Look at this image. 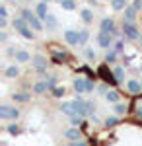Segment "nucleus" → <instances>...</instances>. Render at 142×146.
I'll list each match as a JSON object with an SVG mask.
<instances>
[{"instance_id":"nucleus-1","label":"nucleus","mask_w":142,"mask_h":146,"mask_svg":"<svg viewBox=\"0 0 142 146\" xmlns=\"http://www.w3.org/2000/svg\"><path fill=\"white\" fill-rule=\"evenodd\" d=\"M123 33L127 35L129 39H138V37H140V33H138V29H136L134 22H125V23H123Z\"/></svg>"},{"instance_id":"nucleus-2","label":"nucleus","mask_w":142,"mask_h":146,"mask_svg":"<svg viewBox=\"0 0 142 146\" xmlns=\"http://www.w3.org/2000/svg\"><path fill=\"white\" fill-rule=\"evenodd\" d=\"M20 117V111L14 109V107H8V105H2L0 107V119H18Z\"/></svg>"},{"instance_id":"nucleus-3","label":"nucleus","mask_w":142,"mask_h":146,"mask_svg":"<svg viewBox=\"0 0 142 146\" xmlns=\"http://www.w3.org/2000/svg\"><path fill=\"white\" fill-rule=\"evenodd\" d=\"M101 31H105V33H117V27H115V22L111 20V18H103L101 20Z\"/></svg>"},{"instance_id":"nucleus-4","label":"nucleus","mask_w":142,"mask_h":146,"mask_svg":"<svg viewBox=\"0 0 142 146\" xmlns=\"http://www.w3.org/2000/svg\"><path fill=\"white\" fill-rule=\"evenodd\" d=\"M98 43H99V47H103V49H109L111 43H113V37H111V33L101 31V33L98 35Z\"/></svg>"},{"instance_id":"nucleus-5","label":"nucleus","mask_w":142,"mask_h":146,"mask_svg":"<svg viewBox=\"0 0 142 146\" xmlns=\"http://www.w3.org/2000/svg\"><path fill=\"white\" fill-rule=\"evenodd\" d=\"M33 66H35V70H39V72H45L47 70V58L41 55H35L33 56Z\"/></svg>"},{"instance_id":"nucleus-6","label":"nucleus","mask_w":142,"mask_h":146,"mask_svg":"<svg viewBox=\"0 0 142 146\" xmlns=\"http://www.w3.org/2000/svg\"><path fill=\"white\" fill-rule=\"evenodd\" d=\"M27 23H29V27H33L35 31H41V29H43V23H41V18H39V16H35V14H33L31 18L27 20Z\"/></svg>"},{"instance_id":"nucleus-7","label":"nucleus","mask_w":142,"mask_h":146,"mask_svg":"<svg viewBox=\"0 0 142 146\" xmlns=\"http://www.w3.org/2000/svg\"><path fill=\"white\" fill-rule=\"evenodd\" d=\"M64 39H66V43H70V45H78V31H72V29L64 31Z\"/></svg>"},{"instance_id":"nucleus-8","label":"nucleus","mask_w":142,"mask_h":146,"mask_svg":"<svg viewBox=\"0 0 142 146\" xmlns=\"http://www.w3.org/2000/svg\"><path fill=\"white\" fill-rule=\"evenodd\" d=\"M60 111L62 113H66V115H76V107H74V101H68V103H62L60 105Z\"/></svg>"},{"instance_id":"nucleus-9","label":"nucleus","mask_w":142,"mask_h":146,"mask_svg":"<svg viewBox=\"0 0 142 146\" xmlns=\"http://www.w3.org/2000/svg\"><path fill=\"white\" fill-rule=\"evenodd\" d=\"M35 12H37V16L45 22V20H47V16H49V14H47V2H39V4H37V8H35Z\"/></svg>"},{"instance_id":"nucleus-10","label":"nucleus","mask_w":142,"mask_h":146,"mask_svg":"<svg viewBox=\"0 0 142 146\" xmlns=\"http://www.w3.org/2000/svg\"><path fill=\"white\" fill-rule=\"evenodd\" d=\"M127 88H129L132 94H140L142 92V84L136 82V80H129V82H127Z\"/></svg>"},{"instance_id":"nucleus-11","label":"nucleus","mask_w":142,"mask_h":146,"mask_svg":"<svg viewBox=\"0 0 142 146\" xmlns=\"http://www.w3.org/2000/svg\"><path fill=\"white\" fill-rule=\"evenodd\" d=\"M74 90H76L78 94H84V92H88L86 80H84V78H76V80H74Z\"/></svg>"},{"instance_id":"nucleus-12","label":"nucleus","mask_w":142,"mask_h":146,"mask_svg":"<svg viewBox=\"0 0 142 146\" xmlns=\"http://www.w3.org/2000/svg\"><path fill=\"white\" fill-rule=\"evenodd\" d=\"M136 20V10L132 6H127L125 8V22H134Z\"/></svg>"},{"instance_id":"nucleus-13","label":"nucleus","mask_w":142,"mask_h":146,"mask_svg":"<svg viewBox=\"0 0 142 146\" xmlns=\"http://www.w3.org/2000/svg\"><path fill=\"white\" fill-rule=\"evenodd\" d=\"M12 25L18 29V31H22V29H25V27H29V23H27V20H23V18H16L14 22H12Z\"/></svg>"},{"instance_id":"nucleus-14","label":"nucleus","mask_w":142,"mask_h":146,"mask_svg":"<svg viewBox=\"0 0 142 146\" xmlns=\"http://www.w3.org/2000/svg\"><path fill=\"white\" fill-rule=\"evenodd\" d=\"M111 6H113V10L121 12L127 8V0H111Z\"/></svg>"},{"instance_id":"nucleus-15","label":"nucleus","mask_w":142,"mask_h":146,"mask_svg":"<svg viewBox=\"0 0 142 146\" xmlns=\"http://www.w3.org/2000/svg\"><path fill=\"white\" fill-rule=\"evenodd\" d=\"M64 135H66V138H70V140H80V131H78V129H68Z\"/></svg>"},{"instance_id":"nucleus-16","label":"nucleus","mask_w":142,"mask_h":146,"mask_svg":"<svg viewBox=\"0 0 142 146\" xmlns=\"http://www.w3.org/2000/svg\"><path fill=\"white\" fill-rule=\"evenodd\" d=\"M45 25H47V29H49V31H53V29L56 27V20H55V16H51V14H49V16H47V20H45Z\"/></svg>"},{"instance_id":"nucleus-17","label":"nucleus","mask_w":142,"mask_h":146,"mask_svg":"<svg viewBox=\"0 0 142 146\" xmlns=\"http://www.w3.org/2000/svg\"><path fill=\"white\" fill-rule=\"evenodd\" d=\"M29 58H31V56H29V53H25V51H18V53H16V60H18V62H27Z\"/></svg>"},{"instance_id":"nucleus-18","label":"nucleus","mask_w":142,"mask_h":146,"mask_svg":"<svg viewBox=\"0 0 142 146\" xmlns=\"http://www.w3.org/2000/svg\"><path fill=\"white\" fill-rule=\"evenodd\" d=\"M113 76H115V82H123V80H125V70H123V68H115V70H113Z\"/></svg>"},{"instance_id":"nucleus-19","label":"nucleus","mask_w":142,"mask_h":146,"mask_svg":"<svg viewBox=\"0 0 142 146\" xmlns=\"http://www.w3.org/2000/svg\"><path fill=\"white\" fill-rule=\"evenodd\" d=\"M88 37H90L88 29H82V31H78V45H84V43L88 41Z\"/></svg>"},{"instance_id":"nucleus-20","label":"nucleus","mask_w":142,"mask_h":146,"mask_svg":"<svg viewBox=\"0 0 142 146\" xmlns=\"http://www.w3.org/2000/svg\"><path fill=\"white\" fill-rule=\"evenodd\" d=\"M60 6L64 10H76V2L74 0H60Z\"/></svg>"},{"instance_id":"nucleus-21","label":"nucleus","mask_w":142,"mask_h":146,"mask_svg":"<svg viewBox=\"0 0 142 146\" xmlns=\"http://www.w3.org/2000/svg\"><path fill=\"white\" fill-rule=\"evenodd\" d=\"M82 20H84V22L86 23H92L94 22V14H92V10H82Z\"/></svg>"},{"instance_id":"nucleus-22","label":"nucleus","mask_w":142,"mask_h":146,"mask_svg":"<svg viewBox=\"0 0 142 146\" xmlns=\"http://www.w3.org/2000/svg\"><path fill=\"white\" fill-rule=\"evenodd\" d=\"M18 74H20V68L18 66H8L6 68V76H8V78H16Z\"/></svg>"},{"instance_id":"nucleus-23","label":"nucleus","mask_w":142,"mask_h":146,"mask_svg":"<svg viewBox=\"0 0 142 146\" xmlns=\"http://www.w3.org/2000/svg\"><path fill=\"white\" fill-rule=\"evenodd\" d=\"M49 90V86H47V82H39V84H35V88H33V92L35 94H43V92Z\"/></svg>"},{"instance_id":"nucleus-24","label":"nucleus","mask_w":142,"mask_h":146,"mask_svg":"<svg viewBox=\"0 0 142 146\" xmlns=\"http://www.w3.org/2000/svg\"><path fill=\"white\" fill-rule=\"evenodd\" d=\"M105 98H107V101H111V103H119V94H117V92H107Z\"/></svg>"},{"instance_id":"nucleus-25","label":"nucleus","mask_w":142,"mask_h":146,"mask_svg":"<svg viewBox=\"0 0 142 146\" xmlns=\"http://www.w3.org/2000/svg\"><path fill=\"white\" fill-rule=\"evenodd\" d=\"M125 111H127V105L125 103H115V113L117 115H123Z\"/></svg>"},{"instance_id":"nucleus-26","label":"nucleus","mask_w":142,"mask_h":146,"mask_svg":"<svg viewBox=\"0 0 142 146\" xmlns=\"http://www.w3.org/2000/svg\"><path fill=\"white\" fill-rule=\"evenodd\" d=\"M117 58V51H107V55H105V60L107 62H113Z\"/></svg>"},{"instance_id":"nucleus-27","label":"nucleus","mask_w":142,"mask_h":146,"mask_svg":"<svg viewBox=\"0 0 142 146\" xmlns=\"http://www.w3.org/2000/svg\"><path fill=\"white\" fill-rule=\"evenodd\" d=\"M47 86H49V90H55L56 88V76H51V78L47 80Z\"/></svg>"},{"instance_id":"nucleus-28","label":"nucleus","mask_w":142,"mask_h":146,"mask_svg":"<svg viewBox=\"0 0 142 146\" xmlns=\"http://www.w3.org/2000/svg\"><path fill=\"white\" fill-rule=\"evenodd\" d=\"M14 100L16 101H27L29 96H27V94H14Z\"/></svg>"},{"instance_id":"nucleus-29","label":"nucleus","mask_w":142,"mask_h":146,"mask_svg":"<svg viewBox=\"0 0 142 146\" xmlns=\"http://www.w3.org/2000/svg\"><path fill=\"white\" fill-rule=\"evenodd\" d=\"M20 33H22V37H25V39H33V31H29V27H25V29H22Z\"/></svg>"},{"instance_id":"nucleus-30","label":"nucleus","mask_w":142,"mask_h":146,"mask_svg":"<svg viewBox=\"0 0 142 146\" xmlns=\"http://www.w3.org/2000/svg\"><path fill=\"white\" fill-rule=\"evenodd\" d=\"M53 96H55V98H62V96H64V88H55V90H53Z\"/></svg>"},{"instance_id":"nucleus-31","label":"nucleus","mask_w":142,"mask_h":146,"mask_svg":"<svg viewBox=\"0 0 142 146\" xmlns=\"http://www.w3.org/2000/svg\"><path fill=\"white\" fill-rule=\"evenodd\" d=\"M115 123H117V117H107L105 119V127H113Z\"/></svg>"},{"instance_id":"nucleus-32","label":"nucleus","mask_w":142,"mask_h":146,"mask_svg":"<svg viewBox=\"0 0 142 146\" xmlns=\"http://www.w3.org/2000/svg\"><path fill=\"white\" fill-rule=\"evenodd\" d=\"M8 18V10H6V6H0V20H6Z\"/></svg>"},{"instance_id":"nucleus-33","label":"nucleus","mask_w":142,"mask_h":146,"mask_svg":"<svg viewBox=\"0 0 142 146\" xmlns=\"http://www.w3.org/2000/svg\"><path fill=\"white\" fill-rule=\"evenodd\" d=\"M64 58H66L64 53H58V51L55 53V62H56V64H58V60H64Z\"/></svg>"},{"instance_id":"nucleus-34","label":"nucleus","mask_w":142,"mask_h":146,"mask_svg":"<svg viewBox=\"0 0 142 146\" xmlns=\"http://www.w3.org/2000/svg\"><path fill=\"white\" fill-rule=\"evenodd\" d=\"M31 16H33L31 10H22V18H23V20H29Z\"/></svg>"},{"instance_id":"nucleus-35","label":"nucleus","mask_w":142,"mask_h":146,"mask_svg":"<svg viewBox=\"0 0 142 146\" xmlns=\"http://www.w3.org/2000/svg\"><path fill=\"white\" fill-rule=\"evenodd\" d=\"M123 49H125V43H123V41H117V43H115V51H117V53H123Z\"/></svg>"},{"instance_id":"nucleus-36","label":"nucleus","mask_w":142,"mask_h":146,"mask_svg":"<svg viewBox=\"0 0 142 146\" xmlns=\"http://www.w3.org/2000/svg\"><path fill=\"white\" fill-rule=\"evenodd\" d=\"M8 133H10V135H18V133H20V129H18L16 125H10V127H8Z\"/></svg>"},{"instance_id":"nucleus-37","label":"nucleus","mask_w":142,"mask_h":146,"mask_svg":"<svg viewBox=\"0 0 142 146\" xmlns=\"http://www.w3.org/2000/svg\"><path fill=\"white\" fill-rule=\"evenodd\" d=\"M132 8H134L136 12L142 10V0H134V2H132Z\"/></svg>"},{"instance_id":"nucleus-38","label":"nucleus","mask_w":142,"mask_h":146,"mask_svg":"<svg viewBox=\"0 0 142 146\" xmlns=\"http://www.w3.org/2000/svg\"><path fill=\"white\" fill-rule=\"evenodd\" d=\"M80 123H82V117H80V115H72V125H76V127H78Z\"/></svg>"},{"instance_id":"nucleus-39","label":"nucleus","mask_w":142,"mask_h":146,"mask_svg":"<svg viewBox=\"0 0 142 146\" xmlns=\"http://www.w3.org/2000/svg\"><path fill=\"white\" fill-rule=\"evenodd\" d=\"M86 88H88V92H94V90H96V84L90 82V80H86Z\"/></svg>"},{"instance_id":"nucleus-40","label":"nucleus","mask_w":142,"mask_h":146,"mask_svg":"<svg viewBox=\"0 0 142 146\" xmlns=\"http://www.w3.org/2000/svg\"><path fill=\"white\" fill-rule=\"evenodd\" d=\"M86 56L90 58V60H96V53H94L92 49H88V51H86Z\"/></svg>"},{"instance_id":"nucleus-41","label":"nucleus","mask_w":142,"mask_h":146,"mask_svg":"<svg viewBox=\"0 0 142 146\" xmlns=\"http://www.w3.org/2000/svg\"><path fill=\"white\" fill-rule=\"evenodd\" d=\"M98 90L101 92V94H107V86H105V84H101V86H99Z\"/></svg>"},{"instance_id":"nucleus-42","label":"nucleus","mask_w":142,"mask_h":146,"mask_svg":"<svg viewBox=\"0 0 142 146\" xmlns=\"http://www.w3.org/2000/svg\"><path fill=\"white\" fill-rule=\"evenodd\" d=\"M74 146H86V144H84V142H78V140H76V142H74Z\"/></svg>"},{"instance_id":"nucleus-43","label":"nucleus","mask_w":142,"mask_h":146,"mask_svg":"<svg viewBox=\"0 0 142 146\" xmlns=\"http://www.w3.org/2000/svg\"><path fill=\"white\" fill-rule=\"evenodd\" d=\"M88 2H90V4H96V2H98V0H88Z\"/></svg>"},{"instance_id":"nucleus-44","label":"nucleus","mask_w":142,"mask_h":146,"mask_svg":"<svg viewBox=\"0 0 142 146\" xmlns=\"http://www.w3.org/2000/svg\"><path fill=\"white\" fill-rule=\"evenodd\" d=\"M136 115H138V117H142V111H140V109H138V113H136Z\"/></svg>"},{"instance_id":"nucleus-45","label":"nucleus","mask_w":142,"mask_h":146,"mask_svg":"<svg viewBox=\"0 0 142 146\" xmlns=\"http://www.w3.org/2000/svg\"><path fill=\"white\" fill-rule=\"evenodd\" d=\"M41 2H49V0H41Z\"/></svg>"}]
</instances>
